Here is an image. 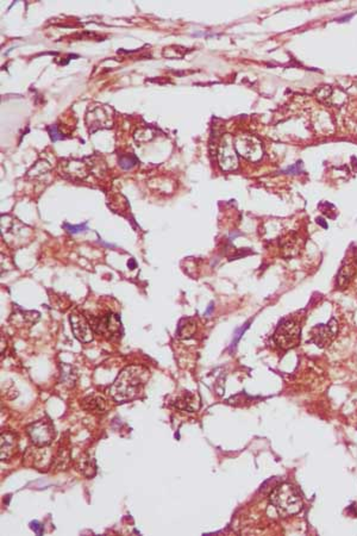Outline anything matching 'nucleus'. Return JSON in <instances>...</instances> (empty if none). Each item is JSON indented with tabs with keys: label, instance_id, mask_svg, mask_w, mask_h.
I'll list each match as a JSON object with an SVG mask.
<instances>
[{
	"label": "nucleus",
	"instance_id": "nucleus-18",
	"mask_svg": "<svg viewBox=\"0 0 357 536\" xmlns=\"http://www.w3.org/2000/svg\"><path fill=\"white\" fill-rule=\"evenodd\" d=\"M316 95L319 102L324 104H331L332 102V88L330 86H321L316 91Z\"/></svg>",
	"mask_w": 357,
	"mask_h": 536
},
{
	"label": "nucleus",
	"instance_id": "nucleus-17",
	"mask_svg": "<svg viewBox=\"0 0 357 536\" xmlns=\"http://www.w3.org/2000/svg\"><path fill=\"white\" fill-rule=\"evenodd\" d=\"M298 239H299L298 237H295V234L288 235L287 237L282 239L281 247L285 252H288L287 255L293 256L298 253V246H299Z\"/></svg>",
	"mask_w": 357,
	"mask_h": 536
},
{
	"label": "nucleus",
	"instance_id": "nucleus-13",
	"mask_svg": "<svg viewBox=\"0 0 357 536\" xmlns=\"http://www.w3.org/2000/svg\"><path fill=\"white\" fill-rule=\"evenodd\" d=\"M17 448V437L13 432L5 431L2 434V449H0V457L3 461L9 460L13 455Z\"/></svg>",
	"mask_w": 357,
	"mask_h": 536
},
{
	"label": "nucleus",
	"instance_id": "nucleus-9",
	"mask_svg": "<svg viewBox=\"0 0 357 536\" xmlns=\"http://www.w3.org/2000/svg\"><path fill=\"white\" fill-rule=\"evenodd\" d=\"M235 148L238 154H241L246 160L256 162L263 155V148L261 145L260 141H257L255 137L251 136H239L236 139Z\"/></svg>",
	"mask_w": 357,
	"mask_h": 536
},
{
	"label": "nucleus",
	"instance_id": "nucleus-2",
	"mask_svg": "<svg viewBox=\"0 0 357 536\" xmlns=\"http://www.w3.org/2000/svg\"><path fill=\"white\" fill-rule=\"evenodd\" d=\"M269 500L277 513L284 517L293 516L302 509L301 497L295 488L288 482L278 485L271 491Z\"/></svg>",
	"mask_w": 357,
	"mask_h": 536
},
{
	"label": "nucleus",
	"instance_id": "nucleus-5",
	"mask_svg": "<svg viewBox=\"0 0 357 536\" xmlns=\"http://www.w3.org/2000/svg\"><path fill=\"white\" fill-rule=\"evenodd\" d=\"M27 432L34 446H48L55 437L54 425L48 420H39L27 428Z\"/></svg>",
	"mask_w": 357,
	"mask_h": 536
},
{
	"label": "nucleus",
	"instance_id": "nucleus-1",
	"mask_svg": "<svg viewBox=\"0 0 357 536\" xmlns=\"http://www.w3.org/2000/svg\"><path fill=\"white\" fill-rule=\"evenodd\" d=\"M149 375V371L142 366L125 367L111 385L110 396L118 403H128L138 398Z\"/></svg>",
	"mask_w": 357,
	"mask_h": 536
},
{
	"label": "nucleus",
	"instance_id": "nucleus-14",
	"mask_svg": "<svg viewBox=\"0 0 357 536\" xmlns=\"http://www.w3.org/2000/svg\"><path fill=\"white\" fill-rule=\"evenodd\" d=\"M356 266L352 262H345L343 263L341 270L338 272L337 275V286L339 288H345V286L352 280V278L356 274Z\"/></svg>",
	"mask_w": 357,
	"mask_h": 536
},
{
	"label": "nucleus",
	"instance_id": "nucleus-24",
	"mask_svg": "<svg viewBox=\"0 0 357 536\" xmlns=\"http://www.w3.org/2000/svg\"><path fill=\"white\" fill-rule=\"evenodd\" d=\"M249 324H250V322H248V323H245L244 325H243V327H241L239 329H237V330H236L235 336H234V341H232L231 347H235V346H236V343H237V342L239 341V338L242 337V335L244 334V331L246 330V329L249 328Z\"/></svg>",
	"mask_w": 357,
	"mask_h": 536
},
{
	"label": "nucleus",
	"instance_id": "nucleus-12",
	"mask_svg": "<svg viewBox=\"0 0 357 536\" xmlns=\"http://www.w3.org/2000/svg\"><path fill=\"white\" fill-rule=\"evenodd\" d=\"M173 405L180 410L188 411V412H194V411L199 409L200 400L199 397L194 395V393L185 392L175 398Z\"/></svg>",
	"mask_w": 357,
	"mask_h": 536
},
{
	"label": "nucleus",
	"instance_id": "nucleus-22",
	"mask_svg": "<svg viewBox=\"0 0 357 536\" xmlns=\"http://www.w3.org/2000/svg\"><path fill=\"white\" fill-rule=\"evenodd\" d=\"M332 206H334V205H332V204H330V203H327V202H321L319 205H318V207H319V210L325 214V216H327L328 218H332V220H334V218H336V216H337V213L331 212V211L328 210V209H331Z\"/></svg>",
	"mask_w": 357,
	"mask_h": 536
},
{
	"label": "nucleus",
	"instance_id": "nucleus-4",
	"mask_svg": "<svg viewBox=\"0 0 357 536\" xmlns=\"http://www.w3.org/2000/svg\"><path fill=\"white\" fill-rule=\"evenodd\" d=\"M88 322L93 330L99 335L112 337V336L119 334L120 320L114 313L109 312L101 314V316H93L89 318Z\"/></svg>",
	"mask_w": 357,
	"mask_h": 536
},
{
	"label": "nucleus",
	"instance_id": "nucleus-15",
	"mask_svg": "<svg viewBox=\"0 0 357 536\" xmlns=\"http://www.w3.org/2000/svg\"><path fill=\"white\" fill-rule=\"evenodd\" d=\"M196 330L194 318H182L177 325L176 335L178 338H191Z\"/></svg>",
	"mask_w": 357,
	"mask_h": 536
},
{
	"label": "nucleus",
	"instance_id": "nucleus-7",
	"mask_svg": "<svg viewBox=\"0 0 357 536\" xmlns=\"http://www.w3.org/2000/svg\"><path fill=\"white\" fill-rule=\"evenodd\" d=\"M218 161L221 169L225 172L235 170L238 167V157L234 145V138L225 135L218 147Z\"/></svg>",
	"mask_w": 357,
	"mask_h": 536
},
{
	"label": "nucleus",
	"instance_id": "nucleus-3",
	"mask_svg": "<svg viewBox=\"0 0 357 536\" xmlns=\"http://www.w3.org/2000/svg\"><path fill=\"white\" fill-rule=\"evenodd\" d=\"M300 335H301V323L298 318L289 316L281 320L278 323L273 339L278 348L288 350L299 345Z\"/></svg>",
	"mask_w": 357,
	"mask_h": 536
},
{
	"label": "nucleus",
	"instance_id": "nucleus-26",
	"mask_svg": "<svg viewBox=\"0 0 357 536\" xmlns=\"http://www.w3.org/2000/svg\"><path fill=\"white\" fill-rule=\"evenodd\" d=\"M317 223H318V224H320L321 227H323L324 229H326V228H327V223L324 221V218L318 217V218H317Z\"/></svg>",
	"mask_w": 357,
	"mask_h": 536
},
{
	"label": "nucleus",
	"instance_id": "nucleus-11",
	"mask_svg": "<svg viewBox=\"0 0 357 536\" xmlns=\"http://www.w3.org/2000/svg\"><path fill=\"white\" fill-rule=\"evenodd\" d=\"M82 407H84L87 412L103 415L106 413L107 410H109V403H107V400L104 398L103 396L93 395L86 397V398L82 400Z\"/></svg>",
	"mask_w": 357,
	"mask_h": 536
},
{
	"label": "nucleus",
	"instance_id": "nucleus-6",
	"mask_svg": "<svg viewBox=\"0 0 357 536\" xmlns=\"http://www.w3.org/2000/svg\"><path fill=\"white\" fill-rule=\"evenodd\" d=\"M338 334V322L331 318L326 324H318L311 329L310 337L314 345L319 348L330 346Z\"/></svg>",
	"mask_w": 357,
	"mask_h": 536
},
{
	"label": "nucleus",
	"instance_id": "nucleus-21",
	"mask_svg": "<svg viewBox=\"0 0 357 536\" xmlns=\"http://www.w3.org/2000/svg\"><path fill=\"white\" fill-rule=\"evenodd\" d=\"M46 130H48L50 138H52L53 142H57V141H61V139L66 138V136H63L59 131V129H57L56 125H49V127L46 128Z\"/></svg>",
	"mask_w": 357,
	"mask_h": 536
},
{
	"label": "nucleus",
	"instance_id": "nucleus-23",
	"mask_svg": "<svg viewBox=\"0 0 357 536\" xmlns=\"http://www.w3.org/2000/svg\"><path fill=\"white\" fill-rule=\"evenodd\" d=\"M282 172L286 174H300L302 172V162L301 161H299V162H296L295 164H293V166L288 167L287 169H285Z\"/></svg>",
	"mask_w": 357,
	"mask_h": 536
},
{
	"label": "nucleus",
	"instance_id": "nucleus-10",
	"mask_svg": "<svg viewBox=\"0 0 357 536\" xmlns=\"http://www.w3.org/2000/svg\"><path fill=\"white\" fill-rule=\"evenodd\" d=\"M69 322L71 331L75 337H76L80 342L88 343L93 339V332L89 322L82 316V314L78 312L70 313L69 316Z\"/></svg>",
	"mask_w": 357,
	"mask_h": 536
},
{
	"label": "nucleus",
	"instance_id": "nucleus-8",
	"mask_svg": "<svg viewBox=\"0 0 357 536\" xmlns=\"http://www.w3.org/2000/svg\"><path fill=\"white\" fill-rule=\"evenodd\" d=\"M24 464L29 467L43 471L53 464V454L48 446H35L28 448L24 455Z\"/></svg>",
	"mask_w": 357,
	"mask_h": 536
},
{
	"label": "nucleus",
	"instance_id": "nucleus-28",
	"mask_svg": "<svg viewBox=\"0 0 357 536\" xmlns=\"http://www.w3.org/2000/svg\"><path fill=\"white\" fill-rule=\"evenodd\" d=\"M212 310H213V304H211V305L209 306V309H207V311H206V314L211 313V311H212Z\"/></svg>",
	"mask_w": 357,
	"mask_h": 536
},
{
	"label": "nucleus",
	"instance_id": "nucleus-27",
	"mask_svg": "<svg viewBox=\"0 0 357 536\" xmlns=\"http://www.w3.org/2000/svg\"><path fill=\"white\" fill-rule=\"evenodd\" d=\"M136 266H137V264H136V261H135L134 259H130V260H129V262H128V267H129V268H130V270H135V268H136Z\"/></svg>",
	"mask_w": 357,
	"mask_h": 536
},
{
	"label": "nucleus",
	"instance_id": "nucleus-25",
	"mask_svg": "<svg viewBox=\"0 0 357 536\" xmlns=\"http://www.w3.org/2000/svg\"><path fill=\"white\" fill-rule=\"evenodd\" d=\"M30 528L34 530V532H36L37 535H42L43 534V525L39 523L38 521H34L31 522L30 523Z\"/></svg>",
	"mask_w": 357,
	"mask_h": 536
},
{
	"label": "nucleus",
	"instance_id": "nucleus-19",
	"mask_svg": "<svg viewBox=\"0 0 357 536\" xmlns=\"http://www.w3.org/2000/svg\"><path fill=\"white\" fill-rule=\"evenodd\" d=\"M118 162H119V166L123 168V169L128 170V169H131L132 167H135L136 164H137L138 160H137V157H136L135 155H132V154H124V155H120Z\"/></svg>",
	"mask_w": 357,
	"mask_h": 536
},
{
	"label": "nucleus",
	"instance_id": "nucleus-20",
	"mask_svg": "<svg viewBox=\"0 0 357 536\" xmlns=\"http://www.w3.org/2000/svg\"><path fill=\"white\" fill-rule=\"evenodd\" d=\"M63 228H64V230H66L67 232H69V234L71 235H76V234H80V232L88 231L87 222H85V223H82V224H78V225L63 223Z\"/></svg>",
	"mask_w": 357,
	"mask_h": 536
},
{
	"label": "nucleus",
	"instance_id": "nucleus-16",
	"mask_svg": "<svg viewBox=\"0 0 357 536\" xmlns=\"http://www.w3.org/2000/svg\"><path fill=\"white\" fill-rule=\"evenodd\" d=\"M78 471L86 478L94 477L96 473V466L94 460L89 456H81L76 464Z\"/></svg>",
	"mask_w": 357,
	"mask_h": 536
}]
</instances>
